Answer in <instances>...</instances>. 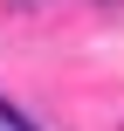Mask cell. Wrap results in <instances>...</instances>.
<instances>
[{"label":"cell","instance_id":"6da1fadb","mask_svg":"<svg viewBox=\"0 0 124 131\" xmlns=\"http://www.w3.org/2000/svg\"><path fill=\"white\" fill-rule=\"evenodd\" d=\"M0 131H35V124H28V117H21L14 104H0Z\"/></svg>","mask_w":124,"mask_h":131}]
</instances>
